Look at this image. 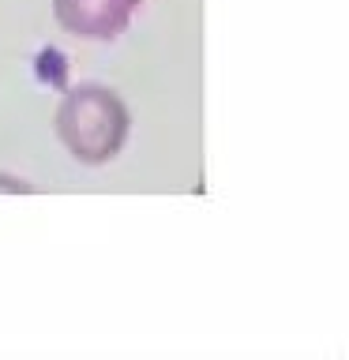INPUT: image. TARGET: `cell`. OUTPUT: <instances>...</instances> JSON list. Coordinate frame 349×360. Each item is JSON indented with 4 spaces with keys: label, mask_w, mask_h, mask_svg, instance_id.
<instances>
[{
    "label": "cell",
    "mask_w": 349,
    "mask_h": 360,
    "mask_svg": "<svg viewBox=\"0 0 349 360\" xmlns=\"http://www.w3.org/2000/svg\"><path fill=\"white\" fill-rule=\"evenodd\" d=\"M56 139L64 150L83 165H106L113 162L132 131V112L117 90L101 83H79L61 98L56 105Z\"/></svg>",
    "instance_id": "obj_1"
},
{
    "label": "cell",
    "mask_w": 349,
    "mask_h": 360,
    "mask_svg": "<svg viewBox=\"0 0 349 360\" xmlns=\"http://www.w3.org/2000/svg\"><path fill=\"white\" fill-rule=\"evenodd\" d=\"M143 0H53V15L64 34L83 41H113L132 27Z\"/></svg>",
    "instance_id": "obj_2"
},
{
    "label": "cell",
    "mask_w": 349,
    "mask_h": 360,
    "mask_svg": "<svg viewBox=\"0 0 349 360\" xmlns=\"http://www.w3.org/2000/svg\"><path fill=\"white\" fill-rule=\"evenodd\" d=\"M0 188H8V191H30L27 180H8V184H0Z\"/></svg>",
    "instance_id": "obj_3"
}]
</instances>
